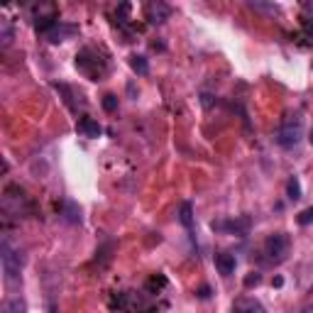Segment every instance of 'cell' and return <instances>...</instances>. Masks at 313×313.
<instances>
[{
  "mask_svg": "<svg viewBox=\"0 0 313 313\" xmlns=\"http://www.w3.org/2000/svg\"><path fill=\"white\" fill-rule=\"evenodd\" d=\"M145 12H147V20L152 25H159V23H164V20H169V5H164V3H147V8H145Z\"/></svg>",
  "mask_w": 313,
  "mask_h": 313,
  "instance_id": "5b68a950",
  "label": "cell"
},
{
  "mask_svg": "<svg viewBox=\"0 0 313 313\" xmlns=\"http://www.w3.org/2000/svg\"><path fill=\"white\" fill-rule=\"evenodd\" d=\"M213 230H230L235 235H245L250 230V218H235V220H228V223H213Z\"/></svg>",
  "mask_w": 313,
  "mask_h": 313,
  "instance_id": "8992f818",
  "label": "cell"
},
{
  "mask_svg": "<svg viewBox=\"0 0 313 313\" xmlns=\"http://www.w3.org/2000/svg\"><path fill=\"white\" fill-rule=\"evenodd\" d=\"M233 313H267V308L255 299H237L233 303Z\"/></svg>",
  "mask_w": 313,
  "mask_h": 313,
  "instance_id": "52a82bcc",
  "label": "cell"
},
{
  "mask_svg": "<svg viewBox=\"0 0 313 313\" xmlns=\"http://www.w3.org/2000/svg\"><path fill=\"white\" fill-rule=\"evenodd\" d=\"M303 137V118L299 113H286L277 130V145L284 149H291L301 142Z\"/></svg>",
  "mask_w": 313,
  "mask_h": 313,
  "instance_id": "6da1fadb",
  "label": "cell"
},
{
  "mask_svg": "<svg viewBox=\"0 0 313 313\" xmlns=\"http://www.w3.org/2000/svg\"><path fill=\"white\" fill-rule=\"evenodd\" d=\"M0 262H3L5 281L10 286H15L20 281V269H23V255H20V250H15L8 240H3V245H0Z\"/></svg>",
  "mask_w": 313,
  "mask_h": 313,
  "instance_id": "7a4b0ae2",
  "label": "cell"
},
{
  "mask_svg": "<svg viewBox=\"0 0 313 313\" xmlns=\"http://www.w3.org/2000/svg\"><path fill=\"white\" fill-rule=\"evenodd\" d=\"M66 220L69 223H78L81 220V211H78L74 203H66Z\"/></svg>",
  "mask_w": 313,
  "mask_h": 313,
  "instance_id": "e0dca14e",
  "label": "cell"
},
{
  "mask_svg": "<svg viewBox=\"0 0 313 313\" xmlns=\"http://www.w3.org/2000/svg\"><path fill=\"white\" fill-rule=\"evenodd\" d=\"M78 30L76 27H74V25H64V23H59L54 27V30H52V32L47 34V37H49V42H64V39H66V37H71V34H76Z\"/></svg>",
  "mask_w": 313,
  "mask_h": 313,
  "instance_id": "9c48e42d",
  "label": "cell"
},
{
  "mask_svg": "<svg viewBox=\"0 0 313 313\" xmlns=\"http://www.w3.org/2000/svg\"><path fill=\"white\" fill-rule=\"evenodd\" d=\"M76 69L78 71H83L86 76H91V81H98V78H103V74H105L103 59L101 56H93L88 49L76 56Z\"/></svg>",
  "mask_w": 313,
  "mask_h": 313,
  "instance_id": "277c9868",
  "label": "cell"
},
{
  "mask_svg": "<svg viewBox=\"0 0 313 313\" xmlns=\"http://www.w3.org/2000/svg\"><path fill=\"white\" fill-rule=\"evenodd\" d=\"M78 132H83L86 137L96 140V137H101L103 127L96 123V120H91V118H81V120H78Z\"/></svg>",
  "mask_w": 313,
  "mask_h": 313,
  "instance_id": "30bf717a",
  "label": "cell"
},
{
  "mask_svg": "<svg viewBox=\"0 0 313 313\" xmlns=\"http://www.w3.org/2000/svg\"><path fill=\"white\" fill-rule=\"evenodd\" d=\"M296 220H299V225H311L313 223V206L299 213V218H296Z\"/></svg>",
  "mask_w": 313,
  "mask_h": 313,
  "instance_id": "ac0fdd59",
  "label": "cell"
},
{
  "mask_svg": "<svg viewBox=\"0 0 313 313\" xmlns=\"http://www.w3.org/2000/svg\"><path fill=\"white\" fill-rule=\"evenodd\" d=\"M289 247H291V240L289 235L284 233H274L264 240V252H267V257L272 262H284L286 255H289Z\"/></svg>",
  "mask_w": 313,
  "mask_h": 313,
  "instance_id": "3957f363",
  "label": "cell"
},
{
  "mask_svg": "<svg viewBox=\"0 0 313 313\" xmlns=\"http://www.w3.org/2000/svg\"><path fill=\"white\" fill-rule=\"evenodd\" d=\"M12 42V27L8 17H0V44L8 47Z\"/></svg>",
  "mask_w": 313,
  "mask_h": 313,
  "instance_id": "5bb4252c",
  "label": "cell"
},
{
  "mask_svg": "<svg viewBox=\"0 0 313 313\" xmlns=\"http://www.w3.org/2000/svg\"><path fill=\"white\" fill-rule=\"evenodd\" d=\"M286 193H289L291 201H299V198H301V184H299L296 176H291L289 179V184H286Z\"/></svg>",
  "mask_w": 313,
  "mask_h": 313,
  "instance_id": "9a60e30c",
  "label": "cell"
},
{
  "mask_svg": "<svg viewBox=\"0 0 313 313\" xmlns=\"http://www.w3.org/2000/svg\"><path fill=\"white\" fill-rule=\"evenodd\" d=\"M149 286H152V289H159V286H167V279H164V277H152V279H149Z\"/></svg>",
  "mask_w": 313,
  "mask_h": 313,
  "instance_id": "ffe728a7",
  "label": "cell"
},
{
  "mask_svg": "<svg viewBox=\"0 0 313 313\" xmlns=\"http://www.w3.org/2000/svg\"><path fill=\"white\" fill-rule=\"evenodd\" d=\"M103 110H105V113H115V110H118V96H113V93L103 96Z\"/></svg>",
  "mask_w": 313,
  "mask_h": 313,
  "instance_id": "2e32d148",
  "label": "cell"
},
{
  "mask_svg": "<svg viewBox=\"0 0 313 313\" xmlns=\"http://www.w3.org/2000/svg\"><path fill=\"white\" fill-rule=\"evenodd\" d=\"M0 313H25V301L20 296H12V299H8V301L3 303Z\"/></svg>",
  "mask_w": 313,
  "mask_h": 313,
  "instance_id": "7c38bea8",
  "label": "cell"
},
{
  "mask_svg": "<svg viewBox=\"0 0 313 313\" xmlns=\"http://www.w3.org/2000/svg\"><path fill=\"white\" fill-rule=\"evenodd\" d=\"M130 66H132V71L140 74V76H147V74H149V64H147L145 56H140V54L130 56Z\"/></svg>",
  "mask_w": 313,
  "mask_h": 313,
  "instance_id": "4fadbf2b",
  "label": "cell"
},
{
  "mask_svg": "<svg viewBox=\"0 0 313 313\" xmlns=\"http://www.w3.org/2000/svg\"><path fill=\"white\" fill-rule=\"evenodd\" d=\"M259 281H262V277H259L257 272H250V274L245 277V281H242V284H245V289H252V286H257Z\"/></svg>",
  "mask_w": 313,
  "mask_h": 313,
  "instance_id": "d6986e66",
  "label": "cell"
},
{
  "mask_svg": "<svg viewBox=\"0 0 313 313\" xmlns=\"http://www.w3.org/2000/svg\"><path fill=\"white\" fill-rule=\"evenodd\" d=\"M198 296H201V299H208V296H211V289H208V286H201V289H198Z\"/></svg>",
  "mask_w": 313,
  "mask_h": 313,
  "instance_id": "44dd1931",
  "label": "cell"
},
{
  "mask_svg": "<svg viewBox=\"0 0 313 313\" xmlns=\"http://www.w3.org/2000/svg\"><path fill=\"white\" fill-rule=\"evenodd\" d=\"M215 267L223 277H230L235 272V257L230 252H220V255H215Z\"/></svg>",
  "mask_w": 313,
  "mask_h": 313,
  "instance_id": "ba28073f",
  "label": "cell"
},
{
  "mask_svg": "<svg viewBox=\"0 0 313 313\" xmlns=\"http://www.w3.org/2000/svg\"><path fill=\"white\" fill-rule=\"evenodd\" d=\"M179 220H181V225H184L186 230L193 228V206H191L189 201H184L179 206Z\"/></svg>",
  "mask_w": 313,
  "mask_h": 313,
  "instance_id": "8fae6325",
  "label": "cell"
},
{
  "mask_svg": "<svg viewBox=\"0 0 313 313\" xmlns=\"http://www.w3.org/2000/svg\"><path fill=\"white\" fill-rule=\"evenodd\" d=\"M308 142H311V147H313V130H311V135H308Z\"/></svg>",
  "mask_w": 313,
  "mask_h": 313,
  "instance_id": "7402d4cb",
  "label": "cell"
}]
</instances>
